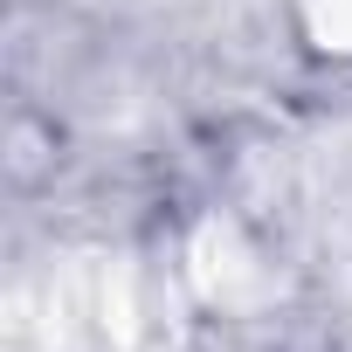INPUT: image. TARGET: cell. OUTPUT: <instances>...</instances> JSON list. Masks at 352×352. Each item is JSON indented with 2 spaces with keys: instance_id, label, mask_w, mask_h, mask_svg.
Wrapping results in <instances>:
<instances>
[{
  "instance_id": "cell-1",
  "label": "cell",
  "mask_w": 352,
  "mask_h": 352,
  "mask_svg": "<svg viewBox=\"0 0 352 352\" xmlns=\"http://www.w3.org/2000/svg\"><path fill=\"white\" fill-rule=\"evenodd\" d=\"M187 276H194V290H201L208 304H221V311H235V304H249V297L263 290V263H256V249H249L242 228L221 221V214H208V221L194 228Z\"/></svg>"
},
{
  "instance_id": "cell-2",
  "label": "cell",
  "mask_w": 352,
  "mask_h": 352,
  "mask_svg": "<svg viewBox=\"0 0 352 352\" xmlns=\"http://www.w3.org/2000/svg\"><path fill=\"white\" fill-rule=\"evenodd\" d=\"M304 35L324 56H352V0H304Z\"/></svg>"
}]
</instances>
